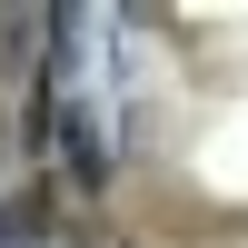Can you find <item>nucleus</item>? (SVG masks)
<instances>
[{
    "instance_id": "nucleus-1",
    "label": "nucleus",
    "mask_w": 248,
    "mask_h": 248,
    "mask_svg": "<svg viewBox=\"0 0 248 248\" xmlns=\"http://www.w3.org/2000/svg\"><path fill=\"white\" fill-rule=\"evenodd\" d=\"M0 248H70V238H60V199L40 189V179L0 199Z\"/></svg>"
}]
</instances>
